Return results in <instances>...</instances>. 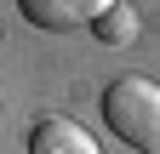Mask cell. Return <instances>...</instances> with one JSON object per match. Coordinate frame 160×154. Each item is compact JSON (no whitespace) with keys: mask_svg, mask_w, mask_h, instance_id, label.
Wrapping results in <instances>:
<instances>
[{"mask_svg":"<svg viewBox=\"0 0 160 154\" xmlns=\"http://www.w3.org/2000/svg\"><path fill=\"white\" fill-rule=\"evenodd\" d=\"M29 154H103L92 143L86 126H74L69 114H46V120H34L29 131Z\"/></svg>","mask_w":160,"mask_h":154,"instance_id":"3957f363","label":"cell"},{"mask_svg":"<svg viewBox=\"0 0 160 154\" xmlns=\"http://www.w3.org/2000/svg\"><path fill=\"white\" fill-rule=\"evenodd\" d=\"M23 17L46 34H74V29H92L114 0H17Z\"/></svg>","mask_w":160,"mask_h":154,"instance_id":"7a4b0ae2","label":"cell"},{"mask_svg":"<svg viewBox=\"0 0 160 154\" xmlns=\"http://www.w3.org/2000/svg\"><path fill=\"white\" fill-rule=\"evenodd\" d=\"M137 29H143V23H137V6H126V0H114V6L92 23V34H97L103 46H132Z\"/></svg>","mask_w":160,"mask_h":154,"instance_id":"277c9868","label":"cell"},{"mask_svg":"<svg viewBox=\"0 0 160 154\" xmlns=\"http://www.w3.org/2000/svg\"><path fill=\"white\" fill-rule=\"evenodd\" d=\"M103 120L137 154H160V86L149 74H120L103 91Z\"/></svg>","mask_w":160,"mask_h":154,"instance_id":"6da1fadb","label":"cell"}]
</instances>
